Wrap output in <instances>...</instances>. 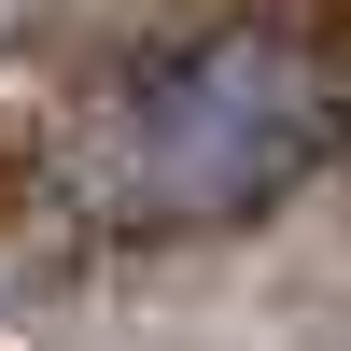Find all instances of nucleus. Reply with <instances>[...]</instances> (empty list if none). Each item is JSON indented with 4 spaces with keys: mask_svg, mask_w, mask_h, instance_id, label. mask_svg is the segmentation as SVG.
Returning <instances> with one entry per match:
<instances>
[{
    "mask_svg": "<svg viewBox=\"0 0 351 351\" xmlns=\"http://www.w3.org/2000/svg\"><path fill=\"white\" fill-rule=\"evenodd\" d=\"M324 141V71L267 28L239 43H197L169 56L155 84L127 99V141H112V211L141 225H197V211H253L281 197Z\"/></svg>",
    "mask_w": 351,
    "mask_h": 351,
    "instance_id": "nucleus-1",
    "label": "nucleus"
}]
</instances>
